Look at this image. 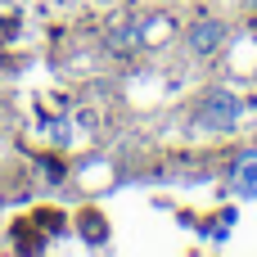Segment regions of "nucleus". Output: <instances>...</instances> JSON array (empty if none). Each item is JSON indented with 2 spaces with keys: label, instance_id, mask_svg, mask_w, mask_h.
Returning <instances> with one entry per match:
<instances>
[{
  "label": "nucleus",
  "instance_id": "f257e3e1",
  "mask_svg": "<svg viewBox=\"0 0 257 257\" xmlns=\"http://www.w3.org/2000/svg\"><path fill=\"white\" fill-rule=\"evenodd\" d=\"M239 122V99L230 90H212L203 95V104L194 108V126L199 131H230Z\"/></svg>",
  "mask_w": 257,
  "mask_h": 257
},
{
  "label": "nucleus",
  "instance_id": "f03ea898",
  "mask_svg": "<svg viewBox=\"0 0 257 257\" xmlns=\"http://www.w3.org/2000/svg\"><path fill=\"white\" fill-rule=\"evenodd\" d=\"M221 41H226V23H221V18H199V23L185 32V45H190V54H199V59L217 54Z\"/></svg>",
  "mask_w": 257,
  "mask_h": 257
},
{
  "label": "nucleus",
  "instance_id": "7ed1b4c3",
  "mask_svg": "<svg viewBox=\"0 0 257 257\" xmlns=\"http://www.w3.org/2000/svg\"><path fill=\"white\" fill-rule=\"evenodd\" d=\"M230 194L257 199V154H244V158L230 167Z\"/></svg>",
  "mask_w": 257,
  "mask_h": 257
},
{
  "label": "nucleus",
  "instance_id": "20e7f679",
  "mask_svg": "<svg viewBox=\"0 0 257 257\" xmlns=\"http://www.w3.org/2000/svg\"><path fill=\"white\" fill-rule=\"evenodd\" d=\"M253 5H257V0H253Z\"/></svg>",
  "mask_w": 257,
  "mask_h": 257
}]
</instances>
